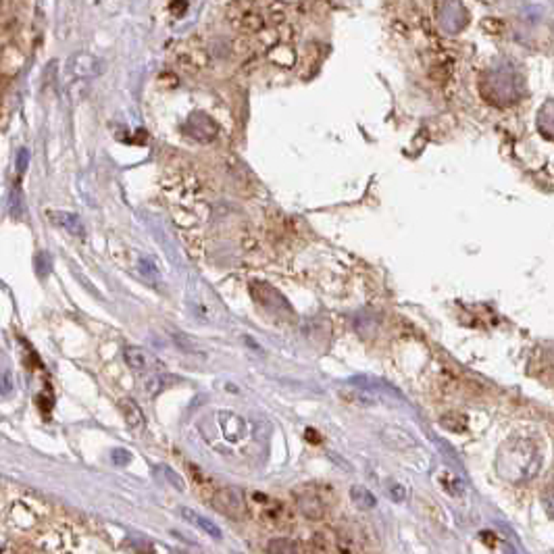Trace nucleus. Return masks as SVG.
Listing matches in <instances>:
<instances>
[{
	"label": "nucleus",
	"instance_id": "13",
	"mask_svg": "<svg viewBox=\"0 0 554 554\" xmlns=\"http://www.w3.org/2000/svg\"><path fill=\"white\" fill-rule=\"evenodd\" d=\"M350 498H352V502H355L359 508H363V510H369V508H373V506L377 504L375 496H373L367 488H363V486H352V488H350Z\"/></svg>",
	"mask_w": 554,
	"mask_h": 554
},
{
	"label": "nucleus",
	"instance_id": "21",
	"mask_svg": "<svg viewBox=\"0 0 554 554\" xmlns=\"http://www.w3.org/2000/svg\"><path fill=\"white\" fill-rule=\"evenodd\" d=\"M388 496H390L394 502H404V500H407V488L400 486V484H390V486H388Z\"/></svg>",
	"mask_w": 554,
	"mask_h": 554
},
{
	"label": "nucleus",
	"instance_id": "11",
	"mask_svg": "<svg viewBox=\"0 0 554 554\" xmlns=\"http://www.w3.org/2000/svg\"><path fill=\"white\" fill-rule=\"evenodd\" d=\"M119 407H121V413H124L125 423H127V426H129V428H131L133 431H144L146 421H144V415H142L140 407H138V404H136L131 398H121Z\"/></svg>",
	"mask_w": 554,
	"mask_h": 554
},
{
	"label": "nucleus",
	"instance_id": "8",
	"mask_svg": "<svg viewBox=\"0 0 554 554\" xmlns=\"http://www.w3.org/2000/svg\"><path fill=\"white\" fill-rule=\"evenodd\" d=\"M263 521L265 523H269V525H273V527H282V525H286L288 521H292V510L284 504V502H279V500H269V504L263 508Z\"/></svg>",
	"mask_w": 554,
	"mask_h": 554
},
{
	"label": "nucleus",
	"instance_id": "24",
	"mask_svg": "<svg viewBox=\"0 0 554 554\" xmlns=\"http://www.w3.org/2000/svg\"><path fill=\"white\" fill-rule=\"evenodd\" d=\"M13 392V375L11 371H4L0 375V394H11Z\"/></svg>",
	"mask_w": 554,
	"mask_h": 554
},
{
	"label": "nucleus",
	"instance_id": "23",
	"mask_svg": "<svg viewBox=\"0 0 554 554\" xmlns=\"http://www.w3.org/2000/svg\"><path fill=\"white\" fill-rule=\"evenodd\" d=\"M111 459H113V463H115V465L124 467V465H127V463L131 461V454H129L127 450H124V448H117V450H113Z\"/></svg>",
	"mask_w": 554,
	"mask_h": 554
},
{
	"label": "nucleus",
	"instance_id": "26",
	"mask_svg": "<svg viewBox=\"0 0 554 554\" xmlns=\"http://www.w3.org/2000/svg\"><path fill=\"white\" fill-rule=\"evenodd\" d=\"M504 554H517V553H515V548H513V546H506V548H504Z\"/></svg>",
	"mask_w": 554,
	"mask_h": 554
},
{
	"label": "nucleus",
	"instance_id": "4",
	"mask_svg": "<svg viewBox=\"0 0 554 554\" xmlns=\"http://www.w3.org/2000/svg\"><path fill=\"white\" fill-rule=\"evenodd\" d=\"M124 359L127 363V367L138 373H148V371H154L161 363L144 348H138V346H127L124 350Z\"/></svg>",
	"mask_w": 554,
	"mask_h": 554
},
{
	"label": "nucleus",
	"instance_id": "3",
	"mask_svg": "<svg viewBox=\"0 0 554 554\" xmlns=\"http://www.w3.org/2000/svg\"><path fill=\"white\" fill-rule=\"evenodd\" d=\"M103 69H105V62L88 53H77L67 62V71L75 77H96L103 73Z\"/></svg>",
	"mask_w": 554,
	"mask_h": 554
},
{
	"label": "nucleus",
	"instance_id": "25",
	"mask_svg": "<svg viewBox=\"0 0 554 554\" xmlns=\"http://www.w3.org/2000/svg\"><path fill=\"white\" fill-rule=\"evenodd\" d=\"M163 473L167 475V480H169L171 484H176V488H178V490H184V482H182V477H180L178 473H173L169 467H163Z\"/></svg>",
	"mask_w": 554,
	"mask_h": 554
},
{
	"label": "nucleus",
	"instance_id": "19",
	"mask_svg": "<svg viewBox=\"0 0 554 554\" xmlns=\"http://www.w3.org/2000/svg\"><path fill=\"white\" fill-rule=\"evenodd\" d=\"M29 165V150L27 148H19L17 150V159H15V169L17 173H23Z\"/></svg>",
	"mask_w": 554,
	"mask_h": 554
},
{
	"label": "nucleus",
	"instance_id": "2",
	"mask_svg": "<svg viewBox=\"0 0 554 554\" xmlns=\"http://www.w3.org/2000/svg\"><path fill=\"white\" fill-rule=\"evenodd\" d=\"M213 504L219 513L232 517V519H240L246 515V502H244V492L240 488L234 486H225L221 490H217Z\"/></svg>",
	"mask_w": 554,
	"mask_h": 554
},
{
	"label": "nucleus",
	"instance_id": "5",
	"mask_svg": "<svg viewBox=\"0 0 554 554\" xmlns=\"http://www.w3.org/2000/svg\"><path fill=\"white\" fill-rule=\"evenodd\" d=\"M217 423L221 428V437H225L230 444H238L246 435V423L244 419L232 415V413H217Z\"/></svg>",
	"mask_w": 554,
	"mask_h": 554
},
{
	"label": "nucleus",
	"instance_id": "18",
	"mask_svg": "<svg viewBox=\"0 0 554 554\" xmlns=\"http://www.w3.org/2000/svg\"><path fill=\"white\" fill-rule=\"evenodd\" d=\"M442 484H444V490H448L452 496H461V494H463L461 480H456V477L450 475V473H444V475H442Z\"/></svg>",
	"mask_w": 554,
	"mask_h": 554
},
{
	"label": "nucleus",
	"instance_id": "17",
	"mask_svg": "<svg viewBox=\"0 0 554 554\" xmlns=\"http://www.w3.org/2000/svg\"><path fill=\"white\" fill-rule=\"evenodd\" d=\"M34 263H36V273L40 277H46L51 273V269H53V258H51L48 252H38Z\"/></svg>",
	"mask_w": 554,
	"mask_h": 554
},
{
	"label": "nucleus",
	"instance_id": "1",
	"mask_svg": "<svg viewBox=\"0 0 554 554\" xmlns=\"http://www.w3.org/2000/svg\"><path fill=\"white\" fill-rule=\"evenodd\" d=\"M542 469V450L529 437L506 440L496 454V473L500 480L521 486L532 482Z\"/></svg>",
	"mask_w": 554,
	"mask_h": 554
},
{
	"label": "nucleus",
	"instance_id": "9",
	"mask_svg": "<svg viewBox=\"0 0 554 554\" xmlns=\"http://www.w3.org/2000/svg\"><path fill=\"white\" fill-rule=\"evenodd\" d=\"M381 437H383V442L388 446H392L396 450H407V448H413L417 444L415 437L409 431L400 430V428H385L383 433H381Z\"/></svg>",
	"mask_w": 554,
	"mask_h": 554
},
{
	"label": "nucleus",
	"instance_id": "22",
	"mask_svg": "<svg viewBox=\"0 0 554 554\" xmlns=\"http://www.w3.org/2000/svg\"><path fill=\"white\" fill-rule=\"evenodd\" d=\"M138 269L148 277V279H159V271L154 269V265L150 263V260H146V258H142L140 260V265H138Z\"/></svg>",
	"mask_w": 554,
	"mask_h": 554
},
{
	"label": "nucleus",
	"instance_id": "6",
	"mask_svg": "<svg viewBox=\"0 0 554 554\" xmlns=\"http://www.w3.org/2000/svg\"><path fill=\"white\" fill-rule=\"evenodd\" d=\"M298 508L301 513L308 517V519H323L325 517V498L317 490H305L303 494H298Z\"/></svg>",
	"mask_w": 554,
	"mask_h": 554
},
{
	"label": "nucleus",
	"instance_id": "12",
	"mask_svg": "<svg viewBox=\"0 0 554 554\" xmlns=\"http://www.w3.org/2000/svg\"><path fill=\"white\" fill-rule=\"evenodd\" d=\"M267 553L269 554H301L298 544L290 538H273L267 544Z\"/></svg>",
	"mask_w": 554,
	"mask_h": 554
},
{
	"label": "nucleus",
	"instance_id": "7",
	"mask_svg": "<svg viewBox=\"0 0 554 554\" xmlns=\"http://www.w3.org/2000/svg\"><path fill=\"white\" fill-rule=\"evenodd\" d=\"M46 215H48V219H51L57 227H61L65 232H69L71 236H84V223H81V219H79L77 213L48 211Z\"/></svg>",
	"mask_w": 554,
	"mask_h": 554
},
{
	"label": "nucleus",
	"instance_id": "15",
	"mask_svg": "<svg viewBox=\"0 0 554 554\" xmlns=\"http://www.w3.org/2000/svg\"><path fill=\"white\" fill-rule=\"evenodd\" d=\"M171 381H176V379H173V377H167V375H150V377L146 379L144 388H146V392H148L150 396H157V394H161Z\"/></svg>",
	"mask_w": 554,
	"mask_h": 554
},
{
	"label": "nucleus",
	"instance_id": "14",
	"mask_svg": "<svg viewBox=\"0 0 554 554\" xmlns=\"http://www.w3.org/2000/svg\"><path fill=\"white\" fill-rule=\"evenodd\" d=\"M344 396H346V400H350V402H355V404H361V407H373V404H377V396H375L371 390H365V388L344 392Z\"/></svg>",
	"mask_w": 554,
	"mask_h": 554
},
{
	"label": "nucleus",
	"instance_id": "16",
	"mask_svg": "<svg viewBox=\"0 0 554 554\" xmlns=\"http://www.w3.org/2000/svg\"><path fill=\"white\" fill-rule=\"evenodd\" d=\"M440 426L446 428L448 431H465L467 430V419H465L463 415L450 413V415H444V417L440 419Z\"/></svg>",
	"mask_w": 554,
	"mask_h": 554
},
{
	"label": "nucleus",
	"instance_id": "20",
	"mask_svg": "<svg viewBox=\"0 0 554 554\" xmlns=\"http://www.w3.org/2000/svg\"><path fill=\"white\" fill-rule=\"evenodd\" d=\"M11 215L13 217H21L23 215V198H21V192L15 190L11 194Z\"/></svg>",
	"mask_w": 554,
	"mask_h": 554
},
{
	"label": "nucleus",
	"instance_id": "10",
	"mask_svg": "<svg viewBox=\"0 0 554 554\" xmlns=\"http://www.w3.org/2000/svg\"><path fill=\"white\" fill-rule=\"evenodd\" d=\"M180 513H182V517H184L187 523L196 525V527H198L200 532H204L206 536H211V538H215V540L221 538V529H219L213 521H209V519H204L202 515H198L196 510H192V508H182Z\"/></svg>",
	"mask_w": 554,
	"mask_h": 554
}]
</instances>
